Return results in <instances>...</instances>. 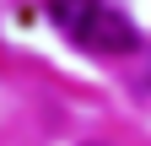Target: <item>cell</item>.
I'll return each instance as SVG.
<instances>
[{
	"label": "cell",
	"instance_id": "6da1fadb",
	"mask_svg": "<svg viewBox=\"0 0 151 146\" xmlns=\"http://www.w3.org/2000/svg\"><path fill=\"white\" fill-rule=\"evenodd\" d=\"M76 43H86L97 54H135L140 49V33H135L129 16L108 11V6H92V16L81 22V33H76Z\"/></svg>",
	"mask_w": 151,
	"mask_h": 146
},
{
	"label": "cell",
	"instance_id": "7a4b0ae2",
	"mask_svg": "<svg viewBox=\"0 0 151 146\" xmlns=\"http://www.w3.org/2000/svg\"><path fill=\"white\" fill-rule=\"evenodd\" d=\"M92 6H97V0H54V22L76 38V33H81V22L92 16Z\"/></svg>",
	"mask_w": 151,
	"mask_h": 146
},
{
	"label": "cell",
	"instance_id": "3957f363",
	"mask_svg": "<svg viewBox=\"0 0 151 146\" xmlns=\"http://www.w3.org/2000/svg\"><path fill=\"white\" fill-rule=\"evenodd\" d=\"M86 146H103V141H86Z\"/></svg>",
	"mask_w": 151,
	"mask_h": 146
}]
</instances>
